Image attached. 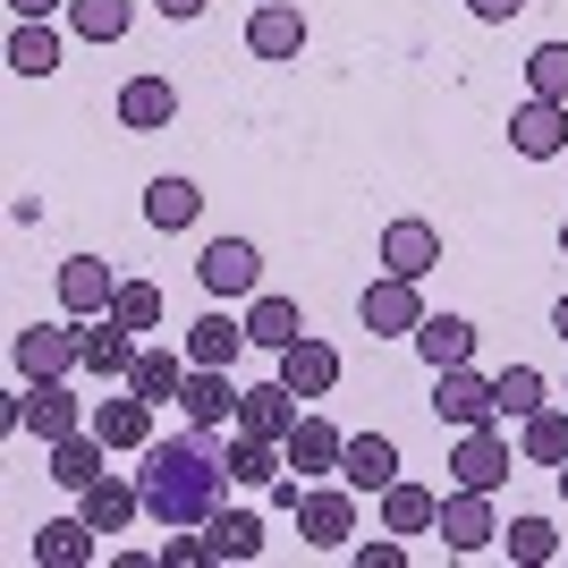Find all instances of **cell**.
I'll return each mask as SVG.
<instances>
[{
	"label": "cell",
	"instance_id": "1",
	"mask_svg": "<svg viewBox=\"0 0 568 568\" xmlns=\"http://www.w3.org/2000/svg\"><path fill=\"white\" fill-rule=\"evenodd\" d=\"M136 484H144V518L162 526H204L230 500V442H221L213 425H187L179 442H153L144 450V467H136Z\"/></svg>",
	"mask_w": 568,
	"mask_h": 568
},
{
	"label": "cell",
	"instance_id": "2",
	"mask_svg": "<svg viewBox=\"0 0 568 568\" xmlns=\"http://www.w3.org/2000/svg\"><path fill=\"white\" fill-rule=\"evenodd\" d=\"M9 356H18V382H60V374H85V323H26L18 339H9Z\"/></svg>",
	"mask_w": 568,
	"mask_h": 568
},
{
	"label": "cell",
	"instance_id": "3",
	"mask_svg": "<svg viewBox=\"0 0 568 568\" xmlns=\"http://www.w3.org/2000/svg\"><path fill=\"white\" fill-rule=\"evenodd\" d=\"M85 425H94V407L69 390V374L18 390V433H34V442H69V433H85Z\"/></svg>",
	"mask_w": 568,
	"mask_h": 568
},
{
	"label": "cell",
	"instance_id": "4",
	"mask_svg": "<svg viewBox=\"0 0 568 568\" xmlns=\"http://www.w3.org/2000/svg\"><path fill=\"white\" fill-rule=\"evenodd\" d=\"M297 535H306V551H348L356 484H306V493H297Z\"/></svg>",
	"mask_w": 568,
	"mask_h": 568
},
{
	"label": "cell",
	"instance_id": "5",
	"mask_svg": "<svg viewBox=\"0 0 568 568\" xmlns=\"http://www.w3.org/2000/svg\"><path fill=\"white\" fill-rule=\"evenodd\" d=\"M356 323H365L374 339H416V323H425V297H416V281L382 272V281L356 297Z\"/></svg>",
	"mask_w": 568,
	"mask_h": 568
},
{
	"label": "cell",
	"instance_id": "6",
	"mask_svg": "<svg viewBox=\"0 0 568 568\" xmlns=\"http://www.w3.org/2000/svg\"><path fill=\"white\" fill-rule=\"evenodd\" d=\"M195 281H204V297H255V281H263L255 237H213L195 255Z\"/></svg>",
	"mask_w": 568,
	"mask_h": 568
},
{
	"label": "cell",
	"instance_id": "7",
	"mask_svg": "<svg viewBox=\"0 0 568 568\" xmlns=\"http://www.w3.org/2000/svg\"><path fill=\"white\" fill-rule=\"evenodd\" d=\"M433 416L467 433V425H493L500 399H493V382L475 374V365H442V374H433Z\"/></svg>",
	"mask_w": 568,
	"mask_h": 568
},
{
	"label": "cell",
	"instance_id": "8",
	"mask_svg": "<svg viewBox=\"0 0 568 568\" xmlns=\"http://www.w3.org/2000/svg\"><path fill=\"white\" fill-rule=\"evenodd\" d=\"M339 450H348V433L332 425V416H297V433H288L281 442V458H288V475H297V484H323V475H339Z\"/></svg>",
	"mask_w": 568,
	"mask_h": 568
},
{
	"label": "cell",
	"instance_id": "9",
	"mask_svg": "<svg viewBox=\"0 0 568 568\" xmlns=\"http://www.w3.org/2000/svg\"><path fill=\"white\" fill-rule=\"evenodd\" d=\"M509 467H518V458H509V433H493V425H467V433H458L450 475L467 484V493H500V484H509Z\"/></svg>",
	"mask_w": 568,
	"mask_h": 568
},
{
	"label": "cell",
	"instance_id": "10",
	"mask_svg": "<svg viewBox=\"0 0 568 568\" xmlns=\"http://www.w3.org/2000/svg\"><path fill=\"white\" fill-rule=\"evenodd\" d=\"M297 416H306V399H297L281 374L255 382V390L237 399V433H255V442H288V433H297Z\"/></svg>",
	"mask_w": 568,
	"mask_h": 568
},
{
	"label": "cell",
	"instance_id": "11",
	"mask_svg": "<svg viewBox=\"0 0 568 568\" xmlns=\"http://www.w3.org/2000/svg\"><path fill=\"white\" fill-rule=\"evenodd\" d=\"M111 297H119V272L102 255H69L60 263V314L94 323V314H111Z\"/></svg>",
	"mask_w": 568,
	"mask_h": 568
},
{
	"label": "cell",
	"instance_id": "12",
	"mask_svg": "<svg viewBox=\"0 0 568 568\" xmlns=\"http://www.w3.org/2000/svg\"><path fill=\"white\" fill-rule=\"evenodd\" d=\"M509 144H518L526 162H551L568 144V102H551V94H526L518 111H509Z\"/></svg>",
	"mask_w": 568,
	"mask_h": 568
},
{
	"label": "cell",
	"instance_id": "13",
	"mask_svg": "<svg viewBox=\"0 0 568 568\" xmlns=\"http://www.w3.org/2000/svg\"><path fill=\"white\" fill-rule=\"evenodd\" d=\"M433 263H442V230L416 213H399L390 230H382V272H399V281H425Z\"/></svg>",
	"mask_w": 568,
	"mask_h": 568
},
{
	"label": "cell",
	"instance_id": "14",
	"mask_svg": "<svg viewBox=\"0 0 568 568\" xmlns=\"http://www.w3.org/2000/svg\"><path fill=\"white\" fill-rule=\"evenodd\" d=\"M281 382L306 407L332 399V390H339V348H332V339H288V348H281Z\"/></svg>",
	"mask_w": 568,
	"mask_h": 568
},
{
	"label": "cell",
	"instance_id": "15",
	"mask_svg": "<svg viewBox=\"0 0 568 568\" xmlns=\"http://www.w3.org/2000/svg\"><path fill=\"white\" fill-rule=\"evenodd\" d=\"M77 518L94 526V535H128L144 518V484H119V475H94L85 493H77Z\"/></svg>",
	"mask_w": 568,
	"mask_h": 568
},
{
	"label": "cell",
	"instance_id": "16",
	"mask_svg": "<svg viewBox=\"0 0 568 568\" xmlns=\"http://www.w3.org/2000/svg\"><path fill=\"white\" fill-rule=\"evenodd\" d=\"M246 51H255V60H297V51H306V9H288V0H255V18H246Z\"/></svg>",
	"mask_w": 568,
	"mask_h": 568
},
{
	"label": "cell",
	"instance_id": "17",
	"mask_svg": "<svg viewBox=\"0 0 568 568\" xmlns=\"http://www.w3.org/2000/svg\"><path fill=\"white\" fill-rule=\"evenodd\" d=\"M237 399H246V390L230 382V365H187V382H179V407H187V425H230Z\"/></svg>",
	"mask_w": 568,
	"mask_h": 568
},
{
	"label": "cell",
	"instance_id": "18",
	"mask_svg": "<svg viewBox=\"0 0 568 568\" xmlns=\"http://www.w3.org/2000/svg\"><path fill=\"white\" fill-rule=\"evenodd\" d=\"M493 535H500L493 493H467V484H458V493H442V544H450V551H484Z\"/></svg>",
	"mask_w": 568,
	"mask_h": 568
},
{
	"label": "cell",
	"instance_id": "19",
	"mask_svg": "<svg viewBox=\"0 0 568 568\" xmlns=\"http://www.w3.org/2000/svg\"><path fill=\"white\" fill-rule=\"evenodd\" d=\"M170 119H179V85H170V77H128V85H119V128H128V136H153Z\"/></svg>",
	"mask_w": 568,
	"mask_h": 568
},
{
	"label": "cell",
	"instance_id": "20",
	"mask_svg": "<svg viewBox=\"0 0 568 568\" xmlns=\"http://www.w3.org/2000/svg\"><path fill=\"white\" fill-rule=\"evenodd\" d=\"M339 484H356V493L399 484V442H390V433H348V450H339Z\"/></svg>",
	"mask_w": 568,
	"mask_h": 568
},
{
	"label": "cell",
	"instance_id": "21",
	"mask_svg": "<svg viewBox=\"0 0 568 568\" xmlns=\"http://www.w3.org/2000/svg\"><path fill=\"white\" fill-rule=\"evenodd\" d=\"M94 433L111 450H153V399L119 390V399H94Z\"/></svg>",
	"mask_w": 568,
	"mask_h": 568
},
{
	"label": "cell",
	"instance_id": "22",
	"mask_svg": "<svg viewBox=\"0 0 568 568\" xmlns=\"http://www.w3.org/2000/svg\"><path fill=\"white\" fill-rule=\"evenodd\" d=\"M204 551H213L221 568L255 560V551H263V518H255V509H230V500H221L213 518H204Z\"/></svg>",
	"mask_w": 568,
	"mask_h": 568
},
{
	"label": "cell",
	"instance_id": "23",
	"mask_svg": "<svg viewBox=\"0 0 568 568\" xmlns=\"http://www.w3.org/2000/svg\"><path fill=\"white\" fill-rule=\"evenodd\" d=\"M102 458H111V442H102L94 425H85V433H69V442H51V484H60V493H85L94 475H111Z\"/></svg>",
	"mask_w": 568,
	"mask_h": 568
},
{
	"label": "cell",
	"instance_id": "24",
	"mask_svg": "<svg viewBox=\"0 0 568 568\" xmlns=\"http://www.w3.org/2000/svg\"><path fill=\"white\" fill-rule=\"evenodd\" d=\"M382 526H390V535H433V526H442V493H433V484H382Z\"/></svg>",
	"mask_w": 568,
	"mask_h": 568
},
{
	"label": "cell",
	"instance_id": "25",
	"mask_svg": "<svg viewBox=\"0 0 568 568\" xmlns=\"http://www.w3.org/2000/svg\"><path fill=\"white\" fill-rule=\"evenodd\" d=\"M179 382H187V348H136V365H128V390H136V399L170 407Z\"/></svg>",
	"mask_w": 568,
	"mask_h": 568
},
{
	"label": "cell",
	"instance_id": "26",
	"mask_svg": "<svg viewBox=\"0 0 568 568\" xmlns=\"http://www.w3.org/2000/svg\"><path fill=\"white\" fill-rule=\"evenodd\" d=\"M128 365H136V332L119 323V314H94L85 323V374H102V382H128Z\"/></svg>",
	"mask_w": 568,
	"mask_h": 568
},
{
	"label": "cell",
	"instance_id": "27",
	"mask_svg": "<svg viewBox=\"0 0 568 568\" xmlns=\"http://www.w3.org/2000/svg\"><path fill=\"white\" fill-rule=\"evenodd\" d=\"M179 348H187V365H237V348H255V339H246V323H230V314H195Z\"/></svg>",
	"mask_w": 568,
	"mask_h": 568
},
{
	"label": "cell",
	"instance_id": "28",
	"mask_svg": "<svg viewBox=\"0 0 568 568\" xmlns=\"http://www.w3.org/2000/svg\"><path fill=\"white\" fill-rule=\"evenodd\" d=\"M416 356H425L433 374H442V365H467L475 356V323L467 314H425V323H416Z\"/></svg>",
	"mask_w": 568,
	"mask_h": 568
},
{
	"label": "cell",
	"instance_id": "29",
	"mask_svg": "<svg viewBox=\"0 0 568 568\" xmlns=\"http://www.w3.org/2000/svg\"><path fill=\"white\" fill-rule=\"evenodd\" d=\"M94 526H85V518H51V526H34V560H43V568H85V560H94Z\"/></svg>",
	"mask_w": 568,
	"mask_h": 568
},
{
	"label": "cell",
	"instance_id": "30",
	"mask_svg": "<svg viewBox=\"0 0 568 568\" xmlns=\"http://www.w3.org/2000/svg\"><path fill=\"white\" fill-rule=\"evenodd\" d=\"M518 458H535V467H560V458H568V399H560V407L544 399V407L518 425Z\"/></svg>",
	"mask_w": 568,
	"mask_h": 568
},
{
	"label": "cell",
	"instance_id": "31",
	"mask_svg": "<svg viewBox=\"0 0 568 568\" xmlns=\"http://www.w3.org/2000/svg\"><path fill=\"white\" fill-rule=\"evenodd\" d=\"M246 339H255V348H272V356H281L288 339H306L297 297H255V306H246Z\"/></svg>",
	"mask_w": 568,
	"mask_h": 568
},
{
	"label": "cell",
	"instance_id": "32",
	"mask_svg": "<svg viewBox=\"0 0 568 568\" xmlns=\"http://www.w3.org/2000/svg\"><path fill=\"white\" fill-rule=\"evenodd\" d=\"M195 213H204L195 179H153V187H144V221H153V230H195Z\"/></svg>",
	"mask_w": 568,
	"mask_h": 568
},
{
	"label": "cell",
	"instance_id": "33",
	"mask_svg": "<svg viewBox=\"0 0 568 568\" xmlns=\"http://www.w3.org/2000/svg\"><path fill=\"white\" fill-rule=\"evenodd\" d=\"M9 69H18V77H51V69H60V34H51V18H18V34H9Z\"/></svg>",
	"mask_w": 568,
	"mask_h": 568
},
{
	"label": "cell",
	"instance_id": "34",
	"mask_svg": "<svg viewBox=\"0 0 568 568\" xmlns=\"http://www.w3.org/2000/svg\"><path fill=\"white\" fill-rule=\"evenodd\" d=\"M128 18H136L128 0H69V26L85 34V43H119V34H128Z\"/></svg>",
	"mask_w": 568,
	"mask_h": 568
},
{
	"label": "cell",
	"instance_id": "35",
	"mask_svg": "<svg viewBox=\"0 0 568 568\" xmlns=\"http://www.w3.org/2000/svg\"><path fill=\"white\" fill-rule=\"evenodd\" d=\"M493 399H500V416H535V407H544V374H535V365H500L493 374Z\"/></svg>",
	"mask_w": 568,
	"mask_h": 568
},
{
	"label": "cell",
	"instance_id": "36",
	"mask_svg": "<svg viewBox=\"0 0 568 568\" xmlns=\"http://www.w3.org/2000/svg\"><path fill=\"white\" fill-rule=\"evenodd\" d=\"M526 94L568 102V43H535V51H526Z\"/></svg>",
	"mask_w": 568,
	"mask_h": 568
},
{
	"label": "cell",
	"instance_id": "37",
	"mask_svg": "<svg viewBox=\"0 0 568 568\" xmlns=\"http://www.w3.org/2000/svg\"><path fill=\"white\" fill-rule=\"evenodd\" d=\"M111 314L128 323V332H162V288H153V281H119Z\"/></svg>",
	"mask_w": 568,
	"mask_h": 568
},
{
	"label": "cell",
	"instance_id": "38",
	"mask_svg": "<svg viewBox=\"0 0 568 568\" xmlns=\"http://www.w3.org/2000/svg\"><path fill=\"white\" fill-rule=\"evenodd\" d=\"M551 551H560V535H551V518H509V560H551Z\"/></svg>",
	"mask_w": 568,
	"mask_h": 568
},
{
	"label": "cell",
	"instance_id": "39",
	"mask_svg": "<svg viewBox=\"0 0 568 568\" xmlns=\"http://www.w3.org/2000/svg\"><path fill=\"white\" fill-rule=\"evenodd\" d=\"M153 560H162V568H204L213 551H204V535H195V526H170V544L153 551Z\"/></svg>",
	"mask_w": 568,
	"mask_h": 568
},
{
	"label": "cell",
	"instance_id": "40",
	"mask_svg": "<svg viewBox=\"0 0 568 568\" xmlns=\"http://www.w3.org/2000/svg\"><path fill=\"white\" fill-rule=\"evenodd\" d=\"M348 560H356V568H407V544L382 526V544H348Z\"/></svg>",
	"mask_w": 568,
	"mask_h": 568
},
{
	"label": "cell",
	"instance_id": "41",
	"mask_svg": "<svg viewBox=\"0 0 568 568\" xmlns=\"http://www.w3.org/2000/svg\"><path fill=\"white\" fill-rule=\"evenodd\" d=\"M467 9H475V18H484V26H509V18H518V9H526V0H467Z\"/></svg>",
	"mask_w": 568,
	"mask_h": 568
},
{
	"label": "cell",
	"instance_id": "42",
	"mask_svg": "<svg viewBox=\"0 0 568 568\" xmlns=\"http://www.w3.org/2000/svg\"><path fill=\"white\" fill-rule=\"evenodd\" d=\"M153 9H162V18H204L213 0H153Z\"/></svg>",
	"mask_w": 568,
	"mask_h": 568
},
{
	"label": "cell",
	"instance_id": "43",
	"mask_svg": "<svg viewBox=\"0 0 568 568\" xmlns=\"http://www.w3.org/2000/svg\"><path fill=\"white\" fill-rule=\"evenodd\" d=\"M9 9H18V18H51V9H60V0H9Z\"/></svg>",
	"mask_w": 568,
	"mask_h": 568
},
{
	"label": "cell",
	"instance_id": "44",
	"mask_svg": "<svg viewBox=\"0 0 568 568\" xmlns=\"http://www.w3.org/2000/svg\"><path fill=\"white\" fill-rule=\"evenodd\" d=\"M551 332H560V339H568V297H560V306H551Z\"/></svg>",
	"mask_w": 568,
	"mask_h": 568
},
{
	"label": "cell",
	"instance_id": "45",
	"mask_svg": "<svg viewBox=\"0 0 568 568\" xmlns=\"http://www.w3.org/2000/svg\"><path fill=\"white\" fill-rule=\"evenodd\" d=\"M560 500H568V458H560Z\"/></svg>",
	"mask_w": 568,
	"mask_h": 568
},
{
	"label": "cell",
	"instance_id": "46",
	"mask_svg": "<svg viewBox=\"0 0 568 568\" xmlns=\"http://www.w3.org/2000/svg\"><path fill=\"white\" fill-rule=\"evenodd\" d=\"M560 255H568V221H560Z\"/></svg>",
	"mask_w": 568,
	"mask_h": 568
},
{
	"label": "cell",
	"instance_id": "47",
	"mask_svg": "<svg viewBox=\"0 0 568 568\" xmlns=\"http://www.w3.org/2000/svg\"><path fill=\"white\" fill-rule=\"evenodd\" d=\"M560 399H568V390H560Z\"/></svg>",
	"mask_w": 568,
	"mask_h": 568
}]
</instances>
